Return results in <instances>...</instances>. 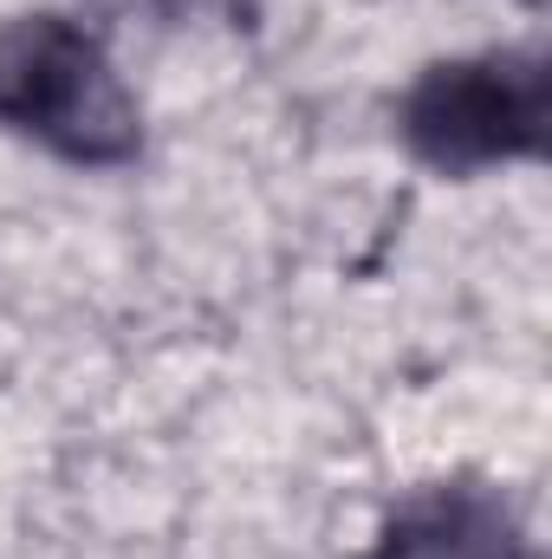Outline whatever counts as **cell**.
I'll use <instances>...</instances> for the list:
<instances>
[{
	"instance_id": "1",
	"label": "cell",
	"mask_w": 552,
	"mask_h": 559,
	"mask_svg": "<svg viewBox=\"0 0 552 559\" xmlns=\"http://www.w3.org/2000/svg\"><path fill=\"white\" fill-rule=\"evenodd\" d=\"M0 124L65 163H131L143 124L105 46L65 13H26L0 26Z\"/></svg>"
},
{
	"instance_id": "2",
	"label": "cell",
	"mask_w": 552,
	"mask_h": 559,
	"mask_svg": "<svg viewBox=\"0 0 552 559\" xmlns=\"http://www.w3.org/2000/svg\"><path fill=\"white\" fill-rule=\"evenodd\" d=\"M404 143L429 169L468 176L488 163L540 156L547 143V59L540 52H481V59H448L429 66L410 85Z\"/></svg>"
},
{
	"instance_id": "3",
	"label": "cell",
	"mask_w": 552,
	"mask_h": 559,
	"mask_svg": "<svg viewBox=\"0 0 552 559\" xmlns=\"http://www.w3.org/2000/svg\"><path fill=\"white\" fill-rule=\"evenodd\" d=\"M371 559H527L514 508L481 481H435L384 521Z\"/></svg>"
}]
</instances>
